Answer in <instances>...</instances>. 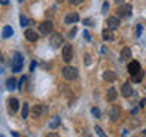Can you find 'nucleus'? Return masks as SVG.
<instances>
[{"instance_id": "obj_38", "label": "nucleus", "mask_w": 146, "mask_h": 137, "mask_svg": "<svg viewBox=\"0 0 146 137\" xmlns=\"http://www.w3.org/2000/svg\"><path fill=\"white\" fill-rule=\"evenodd\" d=\"M56 2H58V3H62V2H66V0H56Z\"/></svg>"}, {"instance_id": "obj_19", "label": "nucleus", "mask_w": 146, "mask_h": 137, "mask_svg": "<svg viewBox=\"0 0 146 137\" xmlns=\"http://www.w3.org/2000/svg\"><path fill=\"white\" fill-rule=\"evenodd\" d=\"M15 82H17V81L14 79V78H9V79L6 81V88H8L9 91H12L14 88H15V85H17Z\"/></svg>"}, {"instance_id": "obj_33", "label": "nucleus", "mask_w": 146, "mask_h": 137, "mask_svg": "<svg viewBox=\"0 0 146 137\" xmlns=\"http://www.w3.org/2000/svg\"><path fill=\"white\" fill-rule=\"evenodd\" d=\"M146 105V99H143V100H140V107H145Z\"/></svg>"}, {"instance_id": "obj_7", "label": "nucleus", "mask_w": 146, "mask_h": 137, "mask_svg": "<svg viewBox=\"0 0 146 137\" xmlns=\"http://www.w3.org/2000/svg\"><path fill=\"white\" fill-rule=\"evenodd\" d=\"M131 9H132L131 5H123V3H120V6L117 8L119 17H129V15H131Z\"/></svg>"}, {"instance_id": "obj_5", "label": "nucleus", "mask_w": 146, "mask_h": 137, "mask_svg": "<svg viewBox=\"0 0 146 137\" xmlns=\"http://www.w3.org/2000/svg\"><path fill=\"white\" fill-rule=\"evenodd\" d=\"M62 43H64V38H62L61 34H52L50 35V46H52L53 49L61 47Z\"/></svg>"}, {"instance_id": "obj_4", "label": "nucleus", "mask_w": 146, "mask_h": 137, "mask_svg": "<svg viewBox=\"0 0 146 137\" xmlns=\"http://www.w3.org/2000/svg\"><path fill=\"white\" fill-rule=\"evenodd\" d=\"M23 68V57L20 52H15L14 53V58H12V72H20Z\"/></svg>"}, {"instance_id": "obj_31", "label": "nucleus", "mask_w": 146, "mask_h": 137, "mask_svg": "<svg viewBox=\"0 0 146 137\" xmlns=\"http://www.w3.org/2000/svg\"><path fill=\"white\" fill-rule=\"evenodd\" d=\"M35 66H36V63H35V61H32V63H31V72H34V70H35Z\"/></svg>"}, {"instance_id": "obj_17", "label": "nucleus", "mask_w": 146, "mask_h": 137, "mask_svg": "<svg viewBox=\"0 0 146 137\" xmlns=\"http://www.w3.org/2000/svg\"><path fill=\"white\" fill-rule=\"evenodd\" d=\"M104 79L108 81V82H114L117 79V76H116V73H113V72H105L104 73Z\"/></svg>"}, {"instance_id": "obj_18", "label": "nucleus", "mask_w": 146, "mask_h": 137, "mask_svg": "<svg viewBox=\"0 0 146 137\" xmlns=\"http://www.w3.org/2000/svg\"><path fill=\"white\" fill-rule=\"evenodd\" d=\"M12 34H14V29L11 26H5L3 27V32H2L3 38H9V37H12Z\"/></svg>"}, {"instance_id": "obj_35", "label": "nucleus", "mask_w": 146, "mask_h": 137, "mask_svg": "<svg viewBox=\"0 0 146 137\" xmlns=\"http://www.w3.org/2000/svg\"><path fill=\"white\" fill-rule=\"evenodd\" d=\"M0 3H2V5H8L9 0H0Z\"/></svg>"}, {"instance_id": "obj_36", "label": "nucleus", "mask_w": 146, "mask_h": 137, "mask_svg": "<svg viewBox=\"0 0 146 137\" xmlns=\"http://www.w3.org/2000/svg\"><path fill=\"white\" fill-rule=\"evenodd\" d=\"M140 32H141V26L137 27V35H140Z\"/></svg>"}, {"instance_id": "obj_37", "label": "nucleus", "mask_w": 146, "mask_h": 137, "mask_svg": "<svg viewBox=\"0 0 146 137\" xmlns=\"http://www.w3.org/2000/svg\"><path fill=\"white\" fill-rule=\"evenodd\" d=\"M114 2H116V3H119V5H120V3H123V2H125V0H114Z\"/></svg>"}, {"instance_id": "obj_11", "label": "nucleus", "mask_w": 146, "mask_h": 137, "mask_svg": "<svg viewBox=\"0 0 146 137\" xmlns=\"http://www.w3.org/2000/svg\"><path fill=\"white\" fill-rule=\"evenodd\" d=\"M120 93H122V96H125V98H129V96L132 94V87H131L129 82H125V84L122 85Z\"/></svg>"}, {"instance_id": "obj_16", "label": "nucleus", "mask_w": 146, "mask_h": 137, "mask_svg": "<svg viewBox=\"0 0 146 137\" xmlns=\"http://www.w3.org/2000/svg\"><path fill=\"white\" fill-rule=\"evenodd\" d=\"M18 110V100L15 98L9 99V113H15Z\"/></svg>"}, {"instance_id": "obj_9", "label": "nucleus", "mask_w": 146, "mask_h": 137, "mask_svg": "<svg viewBox=\"0 0 146 137\" xmlns=\"http://www.w3.org/2000/svg\"><path fill=\"white\" fill-rule=\"evenodd\" d=\"M119 25H120V21H119V18H117V17H110L108 20H107V26H108V29H110V31L117 29Z\"/></svg>"}, {"instance_id": "obj_26", "label": "nucleus", "mask_w": 146, "mask_h": 137, "mask_svg": "<svg viewBox=\"0 0 146 137\" xmlns=\"http://www.w3.org/2000/svg\"><path fill=\"white\" fill-rule=\"evenodd\" d=\"M108 8H110L108 2H105V3H104V6H102V14H107V12H108Z\"/></svg>"}, {"instance_id": "obj_6", "label": "nucleus", "mask_w": 146, "mask_h": 137, "mask_svg": "<svg viewBox=\"0 0 146 137\" xmlns=\"http://www.w3.org/2000/svg\"><path fill=\"white\" fill-rule=\"evenodd\" d=\"M72 58H73V47L70 44H64V47H62V59L66 63H70Z\"/></svg>"}, {"instance_id": "obj_2", "label": "nucleus", "mask_w": 146, "mask_h": 137, "mask_svg": "<svg viewBox=\"0 0 146 137\" xmlns=\"http://www.w3.org/2000/svg\"><path fill=\"white\" fill-rule=\"evenodd\" d=\"M52 31H53V23L50 20H44V21L40 23L38 32L41 35H49V34H52Z\"/></svg>"}, {"instance_id": "obj_32", "label": "nucleus", "mask_w": 146, "mask_h": 137, "mask_svg": "<svg viewBox=\"0 0 146 137\" xmlns=\"http://www.w3.org/2000/svg\"><path fill=\"white\" fill-rule=\"evenodd\" d=\"M84 61H85V64H90V55H85Z\"/></svg>"}, {"instance_id": "obj_23", "label": "nucleus", "mask_w": 146, "mask_h": 137, "mask_svg": "<svg viewBox=\"0 0 146 137\" xmlns=\"http://www.w3.org/2000/svg\"><path fill=\"white\" fill-rule=\"evenodd\" d=\"M20 25H21L23 27H25V26L29 25V20H27V18H26L25 15H21V17H20Z\"/></svg>"}, {"instance_id": "obj_24", "label": "nucleus", "mask_w": 146, "mask_h": 137, "mask_svg": "<svg viewBox=\"0 0 146 137\" xmlns=\"http://www.w3.org/2000/svg\"><path fill=\"white\" fill-rule=\"evenodd\" d=\"M26 81H27V78H26V76H21V79H20V82H18V88H20V90L23 88V84H25Z\"/></svg>"}, {"instance_id": "obj_12", "label": "nucleus", "mask_w": 146, "mask_h": 137, "mask_svg": "<svg viewBox=\"0 0 146 137\" xmlns=\"http://www.w3.org/2000/svg\"><path fill=\"white\" fill-rule=\"evenodd\" d=\"M46 111H47V108H46L44 105H35L34 110H32V114H34L35 117H38V116H41L43 113H46Z\"/></svg>"}, {"instance_id": "obj_27", "label": "nucleus", "mask_w": 146, "mask_h": 137, "mask_svg": "<svg viewBox=\"0 0 146 137\" xmlns=\"http://www.w3.org/2000/svg\"><path fill=\"white\" fill-rule=\"evenodd\" d=\"M76 32H78V29H76V27H73V29L68 32V38H73V37L76 35Z\"/></svg>"}, {"instance_id": "obj_14", "label": "nucleus", "mask_w": 146, "mask_h": 137, "mask_svg": "<svg viewBox=\"0 0 146 137\" xmlns=\"http://www.w3.org/2000/svg\"><path fill=\"white\" fill-rule=\"evenodd\" d=\"M131 58V49L129 47H123L122 52H120V59L122 61H128Z\"/></svg>"}, {"instance_id": "obj_28", "label": "nucleus", "mask_w": 146, "mask_h": 137, "mask_svg": "<svg viewBox=\"0 0 146 137\" xmlns=\"http://www.w3.org/2000/svg\"><path fill=\"white\" fill-rule=\"evenodd\" d=\"M68 2H70L72 6H75V5H79V3H82L84 0H68Z\"/></svg>"}, {"instance_id": "obj_40", "label": "nucleus", "mask_w": 146, "mask_h": 137, "mask_svg": "<svg viewBox=\"0 0 146 137\" xmlns=\"http://www.w3.org/2000/svg\"><path fill=\"white\" fill-rule=\"evenodd\" d=\"M143 134H146V130H145V131H143Z\"/></svg>"}, {"instance_id": "obj_22", "label": "nucleus", "mask_w": 146, "mask_h": 137, "mask_svg": "<svg viewBox=\"0 0 146 137\" xmlns=\"http://www.w3.org/2000/svg\"><path fill=\"white\" fill-rule=\"evenodd\" d=\"M102 38H104L105 41H111V40H114V37H113V34H111V32H108V31H104V32H102Z\"/></svg>"}, {"instance_id": "obj_34", "label": "nucleus", "mask_w": 146, "mask_h": 137, "mask_svg": "<svg viewBox=\"0 0 146 137\" xmlns=\"http://www.w3.org/2000/svg\"><path fill=\"white\" fill-rule=\"evenodd\" d=\"M84 37H85V38H87V40H90V35H88V32H87V31L84 32Z\"/></svg>"}, {"instance_id": "obj_1", "label": "nucleus", "mask_w": 146, "mask_h": 137, "mask_svg": "<svg viewBox=\"0 0 146 137\" xmlns=\"http://www.w3.org/2000/svg\"><path fill=\"white\" fill-rule=\"evenodd\" d=\"M128 72H129L134 82H140L141 78H143V70H141V66L139 61H131L128 64Z\"/></svg>"}, {"instance_id": "obj_20", "label": "nucleus", "mask_w": 146, "mask_h": 137, "mask_svg": "<svg viewBox=\"0 0 146 137\" xmlns=\"http://www.w3.org/2000/svg\"><path fill=\"white\" fill-rule=\"evenodd\" d=\"M116 98H117V91L114 90V88H110L108 90V94H107V99L108 100H116Z\"/></svg>"}, {"instance_id": "obj_13", "label": "nucleus", "mask_w": 146, "mask_h": 137, "mask_svg": "<svg viewBox=\"0 0 146 137\" xmlns=\"http://www.w3.org/2000/svg\"><path fill=\"white\" fill-rule=\"evenodd\" d=\"M25 37H26L29 41H36V40H38V34H36L35 31H32V29H27V31L25 32Z\"/></svg>"}, {"instance_id": "obj_8", "label": "nucleus", "mask_w": 146, "mask_h": 137, "mask_svg": "<svg viewBox=\"0 0 146 137\" xmlns=\"http://www.w3.org/2000/svg\"><path fill=\"white\" fill-rule=\"evenodd\" d=\"M79 21V15H78V12H70L67 14L66 18H64V23H67V25H75V23Z\"/></svg>"}, {"instance_id": "obj_10", "label": "nucleus", "mask_w": 146, "mask_h": 137, "mask_svg": "<svg viewBox=\"0 0 146 137\" xmlns=\"http://www.w3.org/2000/svg\"><path fill=\"white\" fill-rule=\"evenodd\" d=\"M119 117H120V107L114 105V107H111V110H110V119H111L113 122H116Z\"/></svg>"}, {"instance_id": "obj_3", "label": "nucleus", "mask_w": 146, "mask_h": 137, "mask_svg": "<svg viewBox=\"0 0 146 137\" xmlns=\"http://www.w3.org/2000/svg\"><path fill=\"white\" fill-rule=\"evenodd\" d=\"M62 76L66 78L67 81L76 79V78H78V68H76V67H70V66L64 67V68H62Z\"/></svg>"}, {"instance_id": "obj_15", "label": "nucleus", "mask_w": 146, "mask_h": 137, "mask_svg": "<svg viewBox=\"0 0 146 137\" xmlns=\"http://www.w3.org/2000/svg\"><path fill=\"white\" fill-rule=\"evenodd\" d=\"M59 125H61V119H59V116H55L52 120L49 122V128H50V130H56Z\"/></svg>"}, {"instance_id": "obj_30", "label": "nucleus", "mask_w": 146, "mask_h": 137, "mask_svg": "<svg viewBox=\"0 0 146 137\" xmlns=\"http://www.w3.org/2000/svg\"><path fill=\"white\" fill-rule=\"evenodd\" d=\"M84 25H88V26H93V21L90 20V18H87V20H84Z\"/></svg>"}, {"instance_id": "obj_21", "label": "nucleus", "mask_w": 146, "mask_h": 137, "mask_svg": "<svg viewBox=\"0 0 146 137\" xmlns=\"http://www.w3.org/2000/svg\"><path fill=\"white\" fill-rule=\"evenodd\" d=\"M27 116H29V104H26L23 105V110H21V117L23 119H27Z\"/></svg>"}, {"instance_id": "obj_41", "label": "nucleus", "mask_w": 146, "mask_h": 137, "mask_svg": "<svg viewBox=\"0 0 146 137\" xmlns=\"http://www.w3.org/2000/svg\"><path fill=\"white\" fill-rule=\"evenodd\" d=\"M18 2H23V0H18Z\"/></svg>"}, {"instance_id": "obj_39", "label": "nucleus", "mask_w": 146, "mask_h": 137, "mask_svg": "<svg viewBox=\"0 0 146 137\" xmlns=\"http://www.w3.org/2000/svg\"><path fill=\"white\" fill-rule=\"evenodd\" d=\"M0 61H2V53H0Z\"/></svg>"}, {"instance_id": "obj_29", "label": "nucleus", "mask_w": 146, "mask_h": 137, "mask_svg": "<svg viewBox=\"0 0 146 137\" xmlns=\"http://www.w3.org/2000/svg\"><path fill=\"white\" fill-rule=\"evenodd\" d=\"M91 113H93V114H94L96 117H99V116H100V111H99L98 108H93V110H91Z\"/></svg>"}, {"instance_id": "obj_25", "label": "nucleus", "mask_w": 146, "mask_h": 137, "mask_svg": "<svg viewBox=\"0 0 146 137\" xmlns=\"http://www.w3.org/2000/svg\"><path fill=\"white\" fill-rule=\"evenodd\" d=\"M94 131H96V134H99L100 137H105V132H104L102 130H100L99 126H96V128H94Z\"/></svg>"}]
</instances>
